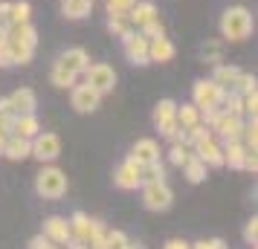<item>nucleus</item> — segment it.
Instances as JSON below:
<instances>
[{
	"mask_svg": "<svg viewBox=\"0 0 258 249\" xmlns=\"http://www.w3.org/2000/svg\"><path fill=\"white\" fill-rule=\"evenodd\" d=\"M137 32H142L145 38H163L165 35V26H163V21H160V18H154L151 24H145L142 29H137Z\"/></svg>",
	"mask_w": 258,
	"mask_h": 249,
	"instance_id": "obj_40",
	"label": "nucleus"
},
{
	"mask_svg": "<svg viewBox=\"0 0 258 249\" xmlns=\"http://www.w3.org/2000/svg\"><path fill=\"white\" fill-rule=\"evenodd\" d=\"M154 18H160V9H157V3L154 0H137L134 3V9L128 12V21L134 29H142L145 24H151Z\"/></svg>",
	"mask_w": 258,
	"mask_h": 249,
	"instance_id": "obj_18",
	"label": "nucleus"
},
{
	"mask_svg": "<svg viewBox=\"0 0 258 249\" xmlns=\"http://www.w3.org/2000/svg\"><path fill=\"white\" fill-rule=\"evenodd\" d=\"M223 96H226V90L218 87L212 78H198V81L191 84V105L198 107V110H206V107H221Z\"/></svg>",
	"mask_w": 258,
	"mask_h": 249,
	"instance_id": "obj_8",
	"label": "nucleus"
},
{
	"mask_svg": "<svg viewBox=\"0 0 258 249\" xmlns=\"http://www.w3.org/2000/svg\"><path fill=\"white\" fill-rule=\"evenodd\" d=\"M122 52H125V61L134 64V67H148L151 64L148 61V38L137 29L122 38Z\"/></svg>",
	"mask_w": 258,
	"mask_h": 249,
	"instance_id": "obj_9",
	"label": "nucleus"
},
{
	"mask_svg": "<svg viewBox=\"0 0 258 249\" xmlns=\"http://www.w3.org/2000/svg\"><path fill=\"white\" fill-rule=\"evenodd\" d=\"M221 145H223V165L241 171V165H244V156L249 154L244 145H241V139H229V142H221Z\"/></svg>",
	"mask_w": 258,
	"mask_h": 249,
	"instance_id": "obj_24",
	"label": "nucleus"
},
{
	"mask_svg": "<svg viewBox=\"0 0 258 249\" xmlns=\"http://www.w3.org/2000/svg\"><path fill=\"white\" fill-rule=\"evenodd\" d=\"M206 174H209V168L203 165V162H200L198 156H191V159H188L186 165H183V177H186L188 183H191V186L203 183V180H206Z\"/></svg>",
	"mask_w": 258,
	"mask_h": 249,
	"instance_id": "obj_31",
	"label": "nucleus"
},
{
	"mask_svg": "<svg viewBox=\"0 0 258 249\" xmlns=\"http://www.w3.org/2000/svg\"><path fill=\"white\" fill-rule=\"evenodd\" d=\"M9 105H12L15 116H21V113H35L38 107V96L32 87H18L12 96H9Z\"/></svg>",
	"mask_w": 258,
	"mask_h": 249,
	"instance_id": "obj_20",
	"label": "nucleus"
},
{
	"mask_svg": "<svg viewBox=\"0 0 258 249\" xmlns=\"http://www.w3.org/2000/svg\"><path fill=\"white\" fill-rule=\"evenodd\" d=\"M200 58H203V64H221L223 61V41H218V38H212V41H206L203 47H200Z\"/></svg>",
	"mask_w": 258,
	"mask_h": 249,
	"instance_id": "obj_26",
	"label": "nucleus"
},
{
	"mask_svg": "<svg viewBox=\"0 0 258 249\" xmlns=\"http://www.w3.org/2000/svg\"><path fill=\"white\" fill-rule=\"evenodd\" d=\"M125 249H145V243H140V240H128Z\"/></svg>",
	"mask_w": 258,
	"mask_h": 249,
	"instance_id": "obj_48",
	"label": "nucleus"
},
{
	"mask_svg": "<svg viewBox=\"0 0 258 249\" xmlns=\"http://www.w3.org/2000/svg\"><path fill=\"white\" fill-rule=\"evenodd\" d=\"M128 159L131 162H137L140 168L148 165V162H157V159H160V142L151 139V136H142V139H137V142L131 145Z\"/></svg>",
	"mask_w": 258,
	"mask_h": 249,
	"instance_id": "obj_14",
	"label": "nucleus"
},
{
	"mask_svg": "<svg viewBox=\"0 0 258 249\" xmlns=\"http://www.w3.org/2000/svg\"><path fill=\"white\" fill-rule=\"evenodd\" d=\"M84 75V84L96 90L99 96H107L113 93V87H116V70L105 64V61H93V64H87V70L82 72Z\"/></svg>",
	"mask_w": 258,
	"mask_h": 249,
	"instance_id": "obj_6",
	"label": "nucleus"
},
{
	"mask_svg": "<svg viewBox=\"0 0 258 249\" xmlns=\"http://www.w3.org/2000/svg\"><path fill=\"white\" fill-rule=\"evenodd\" d=\"M49 81L55 84L58 90H70L73 84L79 81V75H73V72H67L64 67H58V64H52V70H49Z\"/></svg>",
	"mask_w": 258,
	"mask_h": 249,
	"instance_id": "obj_32",
	"label": "nucleus"
},
{
	"mask_svg": "<svg viewBox=\"0 0 258 249\" xmlns=\"http://www.w3.org/2000/svg\"><path fill=\"white\" fill-rule=\"evenodd\" d=\"M244 243L246 246H258V217H249L244 223Z\"/></svg>",
	"mask_w": 258,
	"mask_h": 249,
	"instance_id": "obj_39",
	"label": "nucleus"
},
{
	"mask_svg": "<svg viewBox=\"0 0 258 249\" xmlns=\"http://www.w3.org/2000/svg\"><path fill=\"white\" fill-rule=\"evenodd\" d=\"M238 75H241V70H238V67H235V64H215V70H212V81L218 84V87H223V90H226V93H229V90H232L235 87V81H238Z\"/></svg>",
	"mask_w": 258,
	"mask_h": 249,
	"instance_id": "obj_23",
	"label": "nucleus"
},
{
	"mask_svg": "<svg viewBox=\"0 0 258 249\" xmlns=\"http://www.w3.org/2000/svg\"><path fill=\"white\" fill-rule=\"evenodd\" d=\"M9 67H15V58H12V52H9V47L3 44L0 47V70H9Z\"/></svg>",
	"mask_w": 258,
	"mask_h": 249,
	"instance_id": "obj_42",
	"label": "nucleus"
},
{
	"mask_svg": "<svg viewBox=\"0 0 258 249\" xmlns=\"http://www.w3.org/2000/svg\"><path fill=\"white\" fill-rule=\"evenodd\" d=\"M206 133H212L203 122H198V125H191V128H183V139L180 142H186V145H195V142H200Z\"/></svg>",
	"mask_w": 258,
	"mask_h": 249,
	"instance_id": "obj_35",
	"label": "nucleus"
},
{
	"mask_svg": "<svg viewBox=\"0 0 258 249\" xmlns=\"http://www.w3.org/2000/svg\"><path fill=\"white\" fill-rule=\"evenodd\" d=\"M137 0H105V12L113 18H128V12L134 9Z\"/></svg>",
	"mask_w": 258,
	"mask_h": 249,
	"instance_id": "obj_34",
	"label": "nucleus"
},
{
	"mask_svg": "<svg viewBox=\"0 0 258 249\" xmlns=\"http://www.w3.org/2000/svg\"><path fill=\"white\" fill-rule=\"evenodd\" d=\"M41 235L47 237L49 243H55V246H67V240H70V220L61 217V214H49L44 220Z\"/></svg>",
	"mask_w": 258,
	"mask_h": 249,
	"instance_id": "obj_15",
	"label": "nucleus"
},
{
	"mask_svg": "<svg viewBox=\"0 0 258 249\" xmlns=\"http://www.w3.org/2000/svg\"><path fill=\"white\" fill-rule=\"evenodd\" d=\"M90 9H93L90 0H61V15L67 21H84L90 18Z\"/></svg>",
	"mask_w": 258,
	"mask_h": 249,
	"instance_id": "obj_25",
	"label": "nucleus"
},
{
	"mask_svg": "<svg viewBox=\"0 0 258 249\" xmlns=\"http://www.w3.org/2000/svg\"><path fill=\"white\" fill-rule=\"evenodd\" d=\"M241 171H249V174H255V171H258V156L252 154V151L244 156V165H241Z\"/></svg>",
	"mask_w": 258,
	"mask_h": 249,
	"instance_id": "obj_43",
	"label": "nucleus"
},
{
	"mask_svg": "<svg viewBox=\"0 0 258 249\" xmlns=\"http://www.w3.org/2000/svg\"><path fill=\"white\" fill-rule=\"evenodd\" d=\"M3 142H6V133L0 131V156H3Z\"/></svg>",
	"mask_w": 258,
	"mask_h": 249,
	"instance_id": "obj_49",
	"label": "nucleus"
},
{
	"mask_svg": "<svg viewBox=\"0 0 258 249\" xmlns=\"http://www.w3.org/2000/svg\"><path fill=\"white\" fill-rule=\"evenodd\" d=\"M255 75H252V72H244L241 70V75H238V81H235V87H232V93H252V90H255Z\"/></svg>",
	"mask_w": 258,
	"mask_h": 249,
	"instance_id": "obj_37",
	"label": "nucleus"
},
{
	"mask_svg": "<svg viewBox=\"0 0 258 249\" xmlns=\"http://www.w3.org/2000/svg\"><path fill=\"white\" fill-rule=\"evenodd\" d=\"M191 151H195V156H198L206 168H223V145H221L218 136L206 133L200 142L191 145Z\"/></svg>",
	"mask_w": 258,
	"mask_h": 249,
	"instance_id": "obj_10",
	"label": "nucleus"
},
{
	"mask_svg": "<svg viewBox=\"0 0 258 249\" xmlns=\"http://www.w3.org/2000/svg\"><path fill=\"white\" fill-rule=\"evenodd\" d=\"M41 131V122H38L35 113H21V116L12 119V136H24V139H32L35 133Z\"/></svg>",
	"mask_w": 258,
	"mask_h": 249,
	"instance_id": "obj_22",
	"label": "nucleus"
},
{
	"mask_svg": "<svg viewBox=\"0 0 258 249\" xmlns=\"http://www.w3.org/2000/svg\"><path fill=\"white\" fill-rule=\"evenodd\" d=\"M70 105L76 113H93V110H99V105H102V96L96 93V90H90L87 84H73L70 87Z\"/></svg>",
	"mask_w": 258,
	"mask_h": 249,
	"instance_id": "obj_13",
	"label": "nucleus"
},
{
	"mask_svg": "<svg viewBox=\"0 0 258 249\" xmlns=\"http://www.w3.org/2000/svg\"><path fill=\"white\" fill-rule=\"evenodd\" d=\"M157 180H165V165L160 162V159L142 165V183H157Z\"/></svg>",
	"mask_w": 258,
	"mask_h": 249,
	"instance_id": "obj_36",
	"label": "nucleus"
},
{
	"mask_svg": "<svg viewBox=\"0 0 258 249\" xmlns=\"http://www.w3.org/2000/svg\"><path fill=\"white\" fill-rule=\"evenodd\" d=\"M241 145H244L246 151H258V122L255 119H244V128H241Z\"/></svg>",
	"mask_w": 258,
	"mask_h": 249,
	"instance_id": "obj_29",
	"label": "nucleus"
},
{
	"mask_svg": "<svg viewBox=\"0 0 258 249\" xmlns=\"http://www.w3.org/2000/svg\"><path fill=\"white\" fill-rule=\"evenodd\" d=\"M113 186L122 189V191H137L142 186V168L125 156L116 165V171H113Z\"/></svg>",
	"mask_w": 258,
	"mask_h": 249,
	"instance_id": "obj_12",
	"label": "nucleus"
},
{
	"mask_svg": "<svg viewBox=\"0 0 258 249\" xmlns=\"http://www.w3.org/2000/svg\"><path fill=\"white\" fill-rule=\"evenodd\" d=\"M195 156V151H191V145H186V142H171V148H168V162L174 168H183Z\"/></svg>",
	"mask_w": 258,
	"mask_h": 249,
	"instance_id": "obj_30",
	"label": "nucleus"
},
{
	"mask_svg": "<svg viewBox=\"0 0 258 249\" xmlns=\"http://www.w3.org/2000/svg\"><path fill=\"white\" fill-rule=\"evenodd\" d=\"M177 102L174 99H160L157 105H154V128L160 131V136L163 139H168V142H180L183 139V128L177 125Z\"/></svg>",
	"mask_w": 258,
	"mask_h": 249,
	"instance_id": "obj_4",
	"label": "nucleus"
},
{
	"mask_svg": "<svg viewBox=\"0 0 258 249\" xmlns=\"http://www.w3.org/2000/svg\"><path fill=\"white\" fill-rule=\"evenodd\" d=\"M90 3H93V0H90Z\"/></svg>",
	"mask_w": 258,
	"mask_h": 249,
	"instance_id": "obj_51",
	"label": "nucleus"
},
{
	"mask_svg": "<svg viewBox=\"0 0 258 249\" xmlns=\"http://www.w3.org/2000/svg\"><path fill=\"white\" fill-rule=\"evenodd\" d=\"M3 156L6 159H12V162H24V159H29L32 156V145H29V139H24V136H6V142H3Z\"/></svg>",
	"mask_w": 258,
	"mask_h": 249,
	"instance_id": "obj_19",
	"label": "nucleus"
},
{
	"mask_svg": "<svg viewBox=\"0 0 258 249\" xmlns=\"http://www.w3.org/2000/svg\"><path fill=\"white\" fill-rule=\"evenodd\" d=\"M32 21V6L29 0H15L9 3V26L12 24H29Z\"/></svg>",
	"mask_w": 258,
	"mask_h": 249,
	"instance_id": "obj_28",
	"label": "nucleus"
},
{
	"mask_svg": "<svg viewBox=\"0 0 258 249\" xmlns=\"http://www.w3.org/2000/svg\"><path fill=\"white\" fill-rule=\"evenodd\" d=\"M55 64L64 67L67 72H73V75H82V72L87 70V64H90V55H87L84 47H67L58 58H55Z\"/></svg>",
	"mask_w": 258,
	"mask_h": 249,
	"instance_id": "obj_16",
	"label": "nucleus"
},
{
	"mask_svg": "<svg viewBox=\"0 0 258 249\" xmlns=\"http://www.w3.org/2000/svg\"><path fill=\"white\" fill-rule=\"evenodd\" d=\"M49 246V240L44 235H35L32 240H29V249H47Z\"/></svg>",
	"mask_w": 258,
	"mask_h": 249,
	"instance_id": "obj_46",
	"label": "nucleus"
},
{
	"mask_svg": "<svg viewBox=\"0 0 258 249\" xmlns=\"http://www.w3.org/2000/svg\"><path fill=\"white\" fill-rule=\"evenodd\" d=\"M163 249H191V243H188V240H183V237H171Z\"/></svg>",
	"mask_w": 258,
	"mask_h": 249,
	"instance_id": "obj_45",
	"label": "nucleus"
},
{
	"mask_svg": "<svg viewBox=\"0 0 258 249\" xmlns=\"http://www.w3.org/2000/svg\"><path fill=\"white\" fill-rule=\"evenodd\" d=\"M67 186H70L67 183V174L58 165H52V162H47L35 174V191H38L41 200H61L67 194Z\"/></svg>",
	"mask_w": 258,
	"mask_h": 249,
	"instance_id": "obj_3",
	"label": "nucleus"
},
{
	"mask_svg": "<svg viewBox=\"0 0 258 249\" xmlns=\"http://www.w3.org/2000/svg\"><path fill=\"white\" fill-rule=\"evenodd\" d=\"M6 47L12 52L15 67H18V64H21V67L29 64L32 55H35V47H38V29L32 26V21H29V24L6 26Z\"/></svg>",
	"mask_w": 258,
	"mask_h": 249,
	"instance_id": "obj_2",
	"label": "nucleus"
},
{
	"mask_svg": "<svg viewBox=\"0 0 258 249\" xmlns=\"http://www.w3.org/2000/svg\"><path fill=\"white\" fill-rule=\"evenodd\" d=\"M221 41H229V44H241L246 38L252 35V29H255V18L252 12L246 9V6H226L221 15Z\"/></svg>",
	"mask_w": 258,
	"mask_h": 249,
	"instance_id": "obj_1",
	"label": "nucleus"
},
{
	"mask_svg": "<svg viewBox=\"0 0 258 249\" xmlns=\"http://www.w3.org/2000/svg\"><path fill=\"white\" fill-rule=\"evenodd\" d=\"M47 249H64V246H55V243H49V246Z\"/></svg>",
	"mask_w": 258,
	"mask_h": 249,
	"instance_id": "obj_50",
	"label": "nucleus"
},
{
	"mask_svg": "<svg viewBox=\"0 0 258 249\" xmlns=\"http://www.w3.org/2000/svg\"><path fill=\"white\" fill-rule=\"evenodd\" d=\"M64 249H90V246H87V243H79V240H73V237H70V240H67V246H64Z\"/></svg>",
	"mask_w": 258,
	"mask_h": 249,
	"instance_id": "obj_47",
	"label": "nucleus"
},
{
	"mask_svg": "<svg viewBox=\"0 0 258 249\" xmlns=\"http://www.w3.org/2000/svg\"><path fill=\"white\" fill-rule=\"evenodd\" d=\"M241 128H244V116H235V113H226V110H221V113L215 116V122L209 125L212 136H218L221 142L238 139V136H241Z\"/></svg>",
	"mask_w": 258,
	"mask_h": 249,
	"instance_id": "obj_11",
	"label": "nucleus"
},
{
	"mask_svg": "<svg viewBox=\"0 0 258 249\" xmlns=\"http://www.w3.org/2000/svg\"><path fill=\"white\" fill-rule=\"evenodd\" d=\"M9 26V0H0V29Z\"/></svg>",
	"mask_w": 258,
	"mask_h": 249,
	"instance_id": "obj_44",
	"label": "nucleus"
},
{
	"mask_svg": "<svg viewBox=\"0 0 258 249\" xmlns=\"http://www.w3.org/2000/svg\"><path fill=\"white\" fill-rule=\"evenodd\" d=\"M142 206L148 212H168L171 203H174V191L165 180H157V183H142Z\"/></svg>",
	"mask_w": 258,
	"mask_h": 249,
	"instance_id": "obj_5",
	"label": "nucleus"
},
{
	"mask_svg": "<svg viewBox=\"0 0 258 249\" xmlns=\"http://www.w3.org/2000/svg\"><path fill=\"white\" fill-rule=\"evenodd\" d=\"M191 249H226V243H223L221 237H203V240H198V243H191Z\"/></svg>",
	"mask_w": 258,
	"mask_h": 249,
	"instance_id": "obj_41",
	"label": "nucleus"
},
{
	"mask_svg": "<svg viewBox=\"0 0 258 249\" xmlns=\"http://www.w3.org/2000/svg\"><path fill=\"white\" fill-rule=\"evenodd\" d=\"M67 220H70V237L73 240L87 243V240H90V232H93V217L84 214V212H73Z\"/></svg>",
	"mask_w": 258,
	"mask_h": 249,
	"instance_id": "obj_21",
	"label": "nucleus"
},
{
	"mask_svg": "<svg viewBox=\"0 0 258 249\" xmlns=\"http://www.w3.org/2000/svg\"><path fill=\"white\" fill-rule=\"evenodd\" d=\"M29 145H32V156H35L41 165H47V162H55L61 156V136L52 131H38L32 139H29Z\"/></svg>",
	"mask_w": 258,
	"mask_h": 249,
	"instance_id": "obj_7",
	"label": "nucleus"
},
{
	"mask_svg": "<svg viewBox=\"0 0 258 249\" xmlns=\"http://www.w3.org/2000/svg\"><path fill=\"white\" fill-rule=\"evenodd\" d=\"M174 119H177V125H180V128H191V125H198V122H200V110L191 105V102H183V105H177Z\"/></svg>",
	"mask_w": 258,
	"mask_h": 249,
	"instance_id": "obj_27",
	"label": "nucleus"
},
{
	"mask_svg": "<svg viewBox=\"0 0 258 249\" xmlns=\"http://www.w3.org/2000/svg\"><path fill=\"white\" fill-rule=\"evenodd\" d=\"M107 32H110L113 38H119V41H122V38L128 35V32H134V26H131L128 18H113V15H107Z\"/></svg>",
	"mask_w": 258,
	"mask_h": 249,
	"instance_id": "obj_33",
	"label": "nucleus"
},
{
	"mask_svg": "<svg viewBox=\"0 0 258 249\" xmlns=\"http://www.w3.org/2000/svg\"><path fill=\"white\" fill-rule=\"evenodd\" d=\"M131 237L122 232V229H107V240H105V249H125Z\"/></svg>",
	"mask_w": 258,
	"mask_h": 249,
	"instance_id": "obj_38",
	"label": "nucleus"
},
{
	"mask_svg": "<svg viewBox=\"0 0 258 249\" xmlns=\"http://www.w3.org/2000/svg\"><path fill=\"white\" fill-rule=\"evenodd\" d=\"M177 55V47L171 44V38H148V61L151 64H168Z\"/></svg>",
	"mask_w": 258,
	"mask_h": 249,
	"instance_id": "obj_17",
	"label": "nucleus"
}]
</instances>
